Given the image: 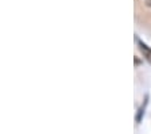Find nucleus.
<instances>
[{
	"label": "nucleus",
	"instance_id": "20e7f679",
	"mask_svg": "<svg viewBox=\"0 0 151 134\" xmlns=\"http://www.w3.org/2000/svg\"><path fill=\"white\" fill-rule=\"evenodd\" d=\"M135 65H136V67L139 65V58L138 57H135Z\"/></svg>",
	"mask_w": 151,
	"mask_h": 134
},
{
	"label": "nucleus",
	"instance_id": "7ed1b4c3",
	"mask_svg": "<svg viewBox=\"0 0 151 134\" xmlns=\"http://www.w3.org/2000/svg\"><path fill=\"white\" fill-rule=\"evenodd\" d=\"M145 4L147 7H151V0H145Z\"/></svg>",
	"mask_w": 151,
	"mask_h": 134
},
{
	"label": "nucleus",
	"instance_id": "f257e3e1",
	"mask_svg": "<svg viewBox=\"0 0 151 134\" xmlns=\"http://www.w3.org/2000/svg\"><path fill=\"white\" fill-rule=\"evenodd\" d=\"M135 41H136V43H138V48H139V50L142 51V54H143V57L146 58V60L148 61L151 64V48H148L147 45L145 43V42H142L140 39L136 37L135 38Z\"/></svg>",
	"mask_w": 151,
	"mask_h": 134
},
{
	"label": "nucleus",
	"instance_id": "f03ea898",
	"mask_svg": "<svg viewBox=\"0 0 151 134\" xmlns=\"http://www.w3.org/2000/svg\"><path fill=\"white\" fill-rule=\"evenodd\" d=\"M146 104H147V98H146V102H145V104H142V107L139 109V112H138V115H136V122H140V119H142V115L145 114V107H146Z\"/></svg>",
	"mask_w": 151,
	"mask_h": 134
}]
</instances>
